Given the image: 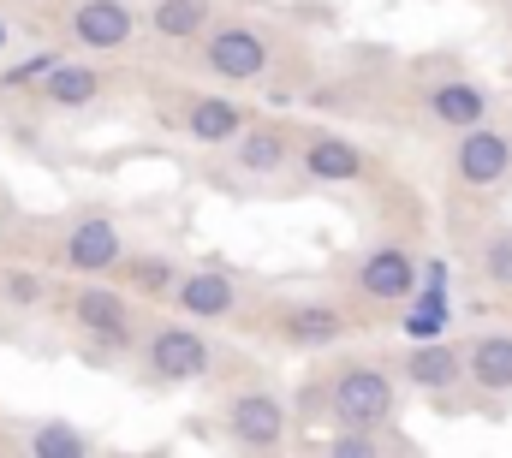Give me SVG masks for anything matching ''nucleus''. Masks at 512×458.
<instances>
[{
  "label": "nucleus",
  "instance_id": "0eeeda50",
  "mask_svg": "<svg viewBox=\"0 0 512 458\" xmlns=\"http://www.w3.org/2000/svg\"><path fill=\"white\" fill-rule=\"evenodd\" d=\"M72 334L84 340V351L90 357H102V363H114V357H126V351H137V340H143V322H137V304H131L126 286H78L72 292Z\"/></svg>",
  "mask_w": 512,
  "mask_h": 458
},
{
  "label": "nucleus",
  "instance_id": "a878e982",
  "mask_svg": "<svg viewBox=\"0 0 512 458\" xmlns=\"http://www.w3.org/2000/svg\"><path fill=\"white\" fill-rule=\"evenodd\" d=\"M54 60H60V54H36V60H24V66H12V72H6L0 84H6V90H24V84H36V78H42V72H48Z\"/></svg>",
  "mask_w": 512,
  "mask_h": 458
},
{
  "label": "nucleus",
  "instance_id": "f03ea898",
  "mask_svg": "<svg viewBox=\"0 0 512 458\" xmlns=\"http://www.w3.org/2000/svg\"><path fill=\"white\" fill-rule=\"evenodd\" d=\"M137 363L155 387H191V381H215V369L227 363L221 345L203 334V322L191 316H161L143 328L137 340Z\"/></svg>",
  "mask_w": 512,
  "mask_h": 458
},
{
  "label": "nucleus",
  "instance_id": "7ed1b4c3",
  "mask_svg": "<svg viewBox=\"0 0 512 458\" xmlns=\"http://www.w3.org/2000/svg\"><path fill=\"white\" fill-rule=\"evenodd\" d=\"M197 60L221 84H262L280 60V30L262 18H215L197 42Z\"/></svg>",
  "mask_w": 512,
  "mask_h": 458
},
{
  "label": "nucleus",
  "instance_id": "9b49d317",
  "mask_svg": "<svg viewBox=\"0 0 512 458\" xmlns=\"http://www.w3.org/2000/svg\"><path fill=\"white\" fill-rule=\"evenodd\" d=\"M292 173L304 185H358L370 173V149L358 137L334 131V125H310V131L298 125V161H292Z\"/></svg>",
  "mask_w": 512,
  "mask_h": 458
},
{
  "label": "nucleus",
  "instance_id": "20e7f679",
  "mask_svg": "<svg viewBox=\"0 0 512 458\" xmlns=\"http://www.w3.org/2000/svg\"><path fill=\"white\" fill-rule=\"evenodd\" d=\"M423 286V268L417 256L399 244V238H376L364 244L352 262H346V298L358 316H387V310H405V298Z\"/></svg>",
  "mask_w": 512,
  "mask_h": 458
},
{
  "label": "nucleus",
  "instance_id": "aec40b11",
  "mask_svg": "<svg viewBox=\"0 0 512 458\" xmlns=\"http://www.w3.org/2000/svg\"><path fill=\"white\" fill-rule=\"evenodd\" d=\"M209 24H215V0H155L149 6V30L167 48H197Z\"/></svg>",
  "mask_w": 512,
  "mask_h": 458
},
{
  "label": "nucleus",
  "instance_id": "393cba45",
  "mask_svg": "<svg viewBox=\"0 0 512 458\" xmlns=\"http://www.w3.org/2000/svg\"><path fill=\"white\" fill-rule=\"evenodd\" d=\"M0 292H6L12 304H42V298H48V280L30 274V268H6V274H0Z\"/></svg>",
  "mask_w": 512,
  "mask_h": 458
},
{
  "label": "nucleus",
  "instance_id": "6ab92c4d",
  "mask_svg": "<svg viewBox=\"0 0 512 458\" xmlns=\"http://www.w3.org/2000/svg\"><path fill=\"white\" fill-rule=\"evenodd\" d=\"M114 274L126 280L131 298H143V304H167V298H173V286H179V274H185V262H179V256H167V250H126Z\"/></svg>",
  "mask_w": 512,
  "mask_h": 458
},
{
  "label": "nucleus",
  "instance_id": "423d86ee",
  "mask_svg": "<svg viewBox=\"0 0 512 458\" xmlns=\"http://www.w3.org/2000/svg\"><path fill=\"white\" fill-rule=\"evenodd\" d=\"M167 304L179 316H191V322L221 328V322H251L256 310H262V286H256L251 274L227 268V262H203V268L179 274V286H173Z\"/></svg>",
  "mask_w": 512,
  "mask_h": 458
},
{
  "label": "nucleus",
  "instance_id": "39448f33",
  "mask_svg": "<svg viewBox=\"0 0 512 458\" xmlns=\"http://www.w3.org/2000/svg\"><path fill=\"white\" fill-rule=\"evenodd\" d=\"M256 334L292 345V351H334L358 334V310L340 298H280L256 310Z\"/></svg>",
  "mask_w": 512,
  "mask_h": 458
},
{
  "label": "nucleus",
  "instance_id": "f257e3e1",
  "mask_svg": "<svg viewBox=\"0 0 512 458\" xmlns=\"http://www.w3.org/2000/svg\"><path fill=\"white\" fill-rule=\"evenodd\" d=\"M310 411L328 429H382L399 417V375L382 357H334L310 381Z\"/></svg>",
  "mask_w": 512,
  "mask_h": 458
},
{
  "label": "nucleus",
  "instance_id": "412c9836",
  "mask_svg": "<svg viewBox=\"0 0 512 458\" xmlns=\"http://www.w3.org/2000/svg\"><path fill=\"white\" fill-rule=\"evenodd\" d=\"M322 453L334 458H376V453H417L411 435H399V417L382 429H328L322 435Z\"/></svg>",
  "mask_w": 512,
  "mask_h": 458
},
{
  "label": "nucleus",
  "instance_id": "9d476101",
  "mask_svg": "<svg viewBox=\"0 0 512 458\" xmlns=\"http://www.w3.org/2000/svg\"><path fill=\"white\" fill-rule=\"evenodd\" d=\"M447 173L459 191H507L512 185V125L501 119H477L465 131H453V149H447Z\"/></svg>",
  "mask_w": 512,
  "mask_h": 458
},
{
  "label": "nucleus",
  "instance_id": "f3484780",
  "mask_svg": "<svg viewBox=\"0 0 512 458\" xmlns=\"http://www.w3.org/2000/svg\"><path fill=\"white\" fill-rule=\"evenodd\" d=\"M465 387L483 399H512V328H477L465 340Z\"/></svg>",
  "mask_w": 512,
  "mask_h": 458
},
{
  "label": "nucleus",
  "instance_id": "6e6552de",
  "mask_svg": "<svg viewBox=\"0 0 512 458\" xmlns=\"http://www.w3.org/2000/svg\"><path fill=\"white\" fill-rule=\"evenodd\" d=\"M411 102H417V114L429 119L435 131H447V137L495 114V90H489L483 78H471L465 66H453V60L423 66L417 84H411Z\"/></svg>",
  "mask_w": 512,
  "mask_h": 458
},
{
  "label": "nucleus",
  "instance_id": "b1692460",
  "mask_svg": "<svg viewBox=\"0 0 512 458\" xmlns=\"http://www.w3.org/2000/svg\"><path fill=\"white\" fill-rule=\"evenodd\" d=\"M447 298H441V280H429V298H405V334L411 340H435V334H447Z\"/></svg>",
  "mask_w": 512,
  "mask_h": 458
},
{
  "label": "nucleus",
  "instance_id": "ddd939ff",
  "mask_svg": "<svg viewBox=\"0 0 512 458\" xmlns=\"http://www.w3.org/2000/svg\"><path fill=\"white\" fill-rule=\"evenodd\" d=\"M137 0H72L66 30L84 54H120L137 42Z\"/></svg>",
  "mask_w": 512,
  "mask_h": 458
},
{
  "label": "nucleus",
  "instance_id": "4be33fe9",
  "mask_svg": "<svg viewBox=\"0 0 512 458\" xmlns=\"http://www.w3.org/2000/svg\"><path fill=\"white\" fill-rule=\"evenodd\" d=\"M477 280L495 298H512V221H489V232L477 238Z\"/></svg>",
  "mask_w": 512,
  "mask_h": 458
},
{
  "label": "nucleus",
  "instance_id": "f8f14e48",
  "mask_svg": "<svg viewBox=\"0 0 512 458\" xmlns=\"http://www.w3.org/2000/svg\"><path fill=\"white\" fill-rule=\"evenodd\" d=\"M227 161L239 179H280L298 161V125L280 114H251L245 131L227 143Z\"/></svg>",
  "mask_w": 512,
  "mask_h": 458
},
{
  "label": "nucleus",
  "instance_id": "dca6fc26",
  "mask_svg": "<svg viewBox=\"0 0 512 458\" xmlns=\"http://www.w3.org/2000/svg\"><path fill=\"white\" fill-rule=\"evenodd\" d=\"M245 119H251L245 102L215 96V90H197V96H185V102H179V131H185L197 149H227V143L245 131Z\"/></svg>",
  "mask_w": 512,
  "mask_h": 458
},
{
  "label": "nucleus",
  "instance_id": "4468645a",
  "mask_svg": "<svg viewBox=\"0 0 512 458\" xmlns=\"http://www.w3.org/2000/svg\"><path fill=\"white\" fill-rule=\"evenodd\" d=\"M120 256H126V227H120L114 215H102V209L78 215V221L66 227V238H60V262H66L72 274H114Z\"/></svg>",
  "mask_w": 512,
  "mask_h": 458
},
{
  "label": "nucleus",
  "instance_id": "5701e85b",
  "mask_svg": "<svg viewBox=\"0 0 512 458\" xmlns=\"http://www.w3.org/2000/svg\"><path fill=\"white\" fill-rule=\"evenodd\" d=\"M24 447H30L36 458H84L90 447H96V441H90L78 423H60V417H54V423H36Z\"/></svg>",
  "mask_w": 512,
  "mask_h": 458
},
{
  "label": "nucleus",
  "instance_id": "a211bd4d",
  "mask_svg": "<svg viewBox=\"0 0 512 458\" xmlns=\"http://www.w3.org/2000/svg\"><path fill=\"white\" fill-rule=\"evenodd\" d=\"M102 90H108V78H102L96 66H84V60H54V66L36 78V96H42L48 108H60V114H78V108H90Z\"/></svg>",
  "mask_w": 512,
  "mask_h": 458
},
{
  "label": "nucleus",
  "instance_id": "2eb2a0df",
  "mask_svg": "<svg viewBox=\"0 0 512 458\" xmlns=\"http://www.w3.org/2000/svg\"><path fill=\"white\" fill-rule=\"evenodd\" d=\"M399 375H405L417 393H429V399H453V393L465 387V340H447V334H435V340H411L405 363H399Z\"/></svg>",
  "mask_w": 512,
  "mask_h": 458
},
{
  "label": "nucleus",
  "instance_id": "bb28decb",
  "mask_svg": "<svg viewBox=\"0 0 512 458\" xmlns=\"http://www.w3.org/2000/svg\"><path fill=\"white\" fill-rule=\"evenodd\" d=\"M507 12H512V0H507Z\"/></svg>",
  "mask_w": 512,
  "mask_h": 458
},
{
  "label": "nucleus",
  "instance_id": "1a4fd4ad",
  "mask_svg": "<svg viewBox=\"0 0 512 458\" xmlns=\"http://www.w3.org/2000/svg\"><path fill=\"white\" fill-rule=\"evenodd\" d=\"M292 399L274 393L268 381H245L221 399V435L245 453H280L292 441Z\"/></svg>",
  "mask_w": 512,
  "mask_h": 458
}]
</instances>
